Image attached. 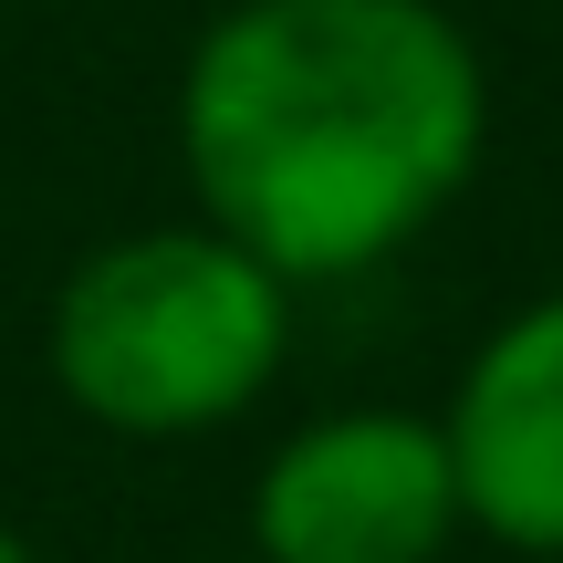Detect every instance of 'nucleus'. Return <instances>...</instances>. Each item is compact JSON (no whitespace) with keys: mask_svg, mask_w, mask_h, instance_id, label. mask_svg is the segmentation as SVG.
<instances>
[{"mask_svg":"<svg viewBox=\"0 0 563 563\" xmlns=\"http://www.w3.org/2000/svg\"><path fill=\"white\" fill-rule=\"evenodd\" d=\"M230 563H251V553H230Z\"/></svg>","mask_w":563,"mask_h":563,"instance_id":"nucleus-6","label":"nucleus"},{"mask_svg":"<svg viewBox=\"0 0 563 563\" xmlns=\"http://www.w3.org/2000/svg\"><path fill=\"white\" fill-rule=\"evenodd\" d=\"M0 563H42L32 543H21V522H11V511H0Z\"/></svg>","mask_w":563,"mask_h":563,"instance_id":"nucleus-5","label":"nucleus"},{"mask_svg":"<svg viewBox=\"0 0 563 563\" xmlns=\"http://www.w3.org/2000/svg\"><path fill=\"white\" fill-rule=\"evenodd\" d=\"M460 470L418 407H323L251 470V563H439Z\"/></svg>","mask_w":563,"mask_h":563,"instance_id":"nucleus-3","label":"nucleus"},{"mask_svg":"<svg viewBox=\"0 0 563 563\" xmlns=\"http://www.w3.org/2000/svg\"><path fill=\"white\" fill-rule=\"evenodd\" d=\"M460 522L501 553L563 563V292H532L470 344L439 407Z\"/></svg>","mask_w":563,"mask_h":563,"instance_id":"nucleus-4","label":"nucleus"},{"mask_svg":"<svg viewBox=\"0 0 563 563\" xmlns=\"http://www.w3.org/2000/svg\"><path fill=\"white\" fill-rule=\"evenodd\" d=\"M292 282L199 209L115 230L53 282L42 365L63 407L104 439H209L251 418L292 365Z\"/></svg>","mask_w":563,"mask_h":563,"instance_id":"nucleus-2","label":"nucleus"},{"mask_svg":"<svg viewBox=\"0 0 563 563\" xmlns=\"http://www.w3.org/2000/svg\"><path fill=\"white\" fill-rule=\"evenodd\" d=\"M490 63L449 0H230L178 63V178L292 282L386 272L470 199Z\"/></svg>","mask_w":563,"mask_h":563,"instance_id":"nucleus-1","label":"nucleus"}]
</instances>
